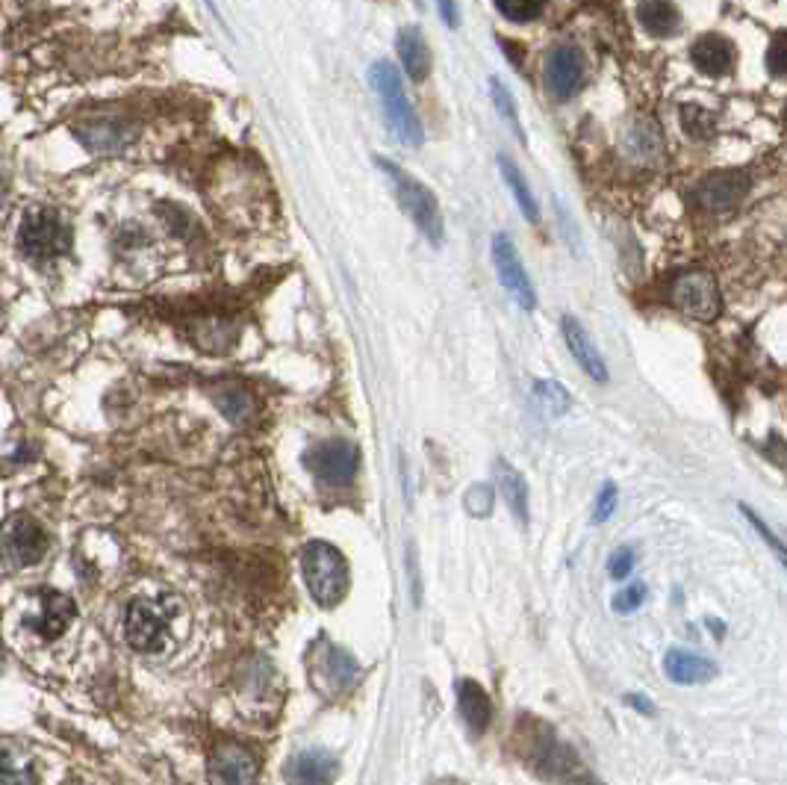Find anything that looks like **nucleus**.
Instances as JSON below:
<instances>
[{
  "label": "nucleus",
  "mask_w": 787,
  "mask_h": 785,
  "mask_svg": "<svg viewBox=\"0 0 787 785\" xmlns=\"http://www.w3.org/2000/svg\"><path fill=\"white\" fill-rule=\"evenodd\" d=\"M499 15H504L513 24H525L534 21L543 12V0H493Z\"/></svg>",
  "instance_id": "cd10ccee"
},
{
  "label": "nucleus",
  "mask_w": 787,
  "mask_h": 785,
  "mask_svg": "<svg viewBox=\"0 0 787 785\" xmlns=\"http://www.w3.org/2000/svg\"><path fill=\"white\" fill-rule=\"evenodd\" d=\"M743 514H746V517H750V520H752V526L758 528L761 535L767 537V541H769V544H773V549H776V553H778V555H785V549H781V541H778V537H773V535H769V528H767V526H764V523H761V520H758V517H755V514H752V511H750V509H743Z\"/></svg>",
  "instance_id": "c9c22d12"
},
{
  "label": "nucleus",
  "mask_w": 787,
  "mask_h": 785,
  "mask_svg": "<svg viewBox=\"0 0 787 785\" xmlns=\"http://www.w3.org/2000/svg\"><path fill=\"white\" fill-rule=\"evenodd\" d=\"M628 702H632L634 709H641V711H649V715H655V706H652L649 700H643V697H637V694H632L628 697Z\"/></svg>",
  "instance_id": "e433bc0d"
},
{
  "label": "nucleus",
  "mask_w": 787,
  "mask_h": 785,
  "mask_svg": "<svg viewBox=\"0 0 787 785\" xmlns=\"http://www.w3.org/2000/svg\"><path fill=\"white\" fill-rule=\"evenodd\" d=\"M584 80V56L569 45L551 47L543 63V84L555 101H569Z\"/></svg>",
  "instance_id": "ddd939ff"
},
{
  "label": "nucleus",
  "mask_w": 787,
  "mask_h": 785,
  "mask_svg": "<svg viewBox=\"0 0 787 785\" xmlns=\"http://www.w3.org/2000/svg\"><path fill=\"white\" fill-rule=\"evenodd\" d=\"M560 328H564V340H567L572 358L578 361V367L590 375L593 381L604 384L608 381V367H604L602 355L595 349V342L590 340V334L584 331V325L578 323L576 316H564L560 319Z\"/></svg>",
  "instance_id": "2eb2a0df"
},
{
  "label": "nucleus",
  "mask_w": 787,
  "mask_h": 785,
  "mask_svg": "<svg viewBox=\"0 0 787 785\" xmlns=\"http://www.w3.org/2000/svg\"><path fill=\"white\" fill-rule=\"evenodd\" d=\"M74 137L95 154H119L128 145H133L139 137L136 121L121 119V116H86L74 124Z\"/></svg>",
  "instance_id": "9d476101"
},
{
  "label": "nucleus",
  "mask_w": 787,
  "mask_h": 785,
  "mask_svg": "<svg viewBox=\"0 0 787 785\" xmlns=\"http://www.w3.org/2000/svg\"><path fill=\"white\" fill-rule=\"evenodd\" d=\"M395 47H398L404 75L411 77L413 84H422L430 75V51L425 36H422V30L402 28L398 30V39H395Z\"/></svg>",
  "instance_id": "aec40b11"
},
{
  "label": "nucleus",
  "mask_w": 787,
  "mask_h": 785,
  "mask_svg": "<svg viewBox=\"0 0 787 785\" xmlns=\"http://www.w3.org/2000/svg\"><path fill=\"white\" fill-rule=\"evenodd\" d=\"M0 785H36V771L28 756L19 750H0Z\"/></svg>",
  "instance_id": "393cba45"
},
{
  "label": "nucleus",
  "mask_w": 787,
  "mask_h": 785,
  "mask_svg": "<svg viewBox=\"0 0 787 785\" xmlns=\"http://www.w3.org/2000/svg\"><path fill=\"white\" fill-rule=\"evenodd\" d=\"M493 263L502 287L516 298V305H520L522 310H534V307H537V293H534L532 277H528V272L522 266L520 254L513 249L507 233H495L493 237Z\"/></svg>",
  "instance_id": "9b49d317"
},
{
  "label": "nucleus",
  "mask_w": 787,
  "mask_h": 785,
  "mask_svg": "<svg viewBox=\"0 0 787 785\" xmlns=\"http://www.w3.org/2000/svg\"><path fill=\"white\" fill-rule=\"evenodd\" d=\"M569 785H602V783H595V779H576V783Z\"/></svg>",
  "instance_id": "4c0bfd02"
},
{
  "label": "nucleus",
  "mask_w": 787,
  "mask_h": 785,
  "mask_svg": "<svg viewBox=\"0 0 787 785\" xmlns=\"http://www.w3.org/2000/svg\"><path fill=\"white\" fill-rule=\"evenodd\" d=\"M304 467L330 488H346L354 481L360 470V453L358 446L348 440H325V444L313 446L310 453L304 455Z\"/></svg>",
  "instance_id": "1a4fd4ad"
},
{
  "label": "nucleus",
  "mask_w": 787,
  "mask_h": 785,
  "mask_svg": "<svg viewBox=\"0 0 787 785\" xmlns=\"http://www.w3.org/2000/svg\"><path fill=\"white\" fill-rule=\"evenodd\" d=\"M378 166L384 168L386 175L393 177L395 184V195H398V204L402 210L407 212L413 219V225L425 233V240L440 246L442 242V212L440 204L434 198L428 186H422L416 177L404 175L402 168H395L390 160H378Z\"/></svg>",
  "instance_id": "423d86ee"
},
{
  "label": "nucleus",
  "mask_w": 787,
  "mask_h": 785,
  "mask_svg": "<svg viewBox=\"0 0 787 785\" xmlns=\"http://www.w3.org/2000/svg\"><path fill=\"white\" fill-rule=\"evenodd\" d=\"M637 21L649 36H673L681 28V15H678L673 0H641L637 3Z\"/></svg>",
  "instance_id": "412c9836"
},
{
  "label": "nucleus",
  "mask_w": 787,
  "mask_h": 785,
  "mask_svg": "<svg viewBox=\"0 0 787 785\" xmlns=\"http://www.w3.org/2000/svg\"><path fill=\"white\" fill-rule=\"evenodd\" d=\"M616 511V484H604L602 493H599V499H595V511H593V520L595 523H604V520H611V514Z\"/></svg>",
  "instance_id": "2f4dec72"
},
{
  "label": "nucleus",
  "mask_w": 787,
  "mask_h": 785,
  "mask_svg": "<svg viewBox=\"0 0 787 785\" xmlns=\"http://www.w3.org/2000/svg\"><path fill=\"white\" fill-rule=\"evenodd\" d=\"M181 620H184V606L177 597H168V593L136 597L124 614V637L136 653L156 656L177 641Z\"/></svg>",
  "instance_id": "f03ea898"
},
{
  "label": "nucleus",
  "mask_w": 787,
  "mask_h": 785,
  "mask_svg": "<svg viewBox=\"0 0 787 785\" xmlns=\"http://www.w3.org/2000/svg\"><path fill=\"white\" fill-rule=\"evenodd\" d=\"M534 402H537V407H540L546 416L567 414L569 405H572L567 388L558 384V381H537V384H534Z\"/></svg>",
  "instance_id": "bb28decb"
},
{
  "label": "nucleus",
  "mask_w": 787,
  "mask_h": 785,
  "mask_svg": "<svg viewBox=\"0 0 787 785\" xmlns=\"http://www.w3.org/2000/svg\"><path fill=\"white\" fill-rule=\"evenodd\" d=\"M634 553L632 549H620V553L611 555V562H608V574L614 576V579H625V576H632L634 570Z\"/></svg>",
  "instance_id": "473e14b6"
},
{
  "label": "nucleus",
  "mask_w": 787,
  "mask_h": 785,
  "mask_svg": "<svg viewBox=\"0 0 787 785\" xmlns=\"http://www.w3.org/2000/svg\"><path fill=\"white\" fill-rule=\"evenodd\" d=\"M216 405H219V411L225 416H228L230 423H248L251 416H254V399L248 396L245 388H239V384H225V388L216 393Z\"/></svg>",
  "instance_id": "b1692460"
},
{
  "label": "nucleus",
  "mask_w": 787,
  "mask_h": 785,
  "mask_svg": "<svg viewBox=\"0 0 787 785\" xmlns=\"http://www.w3.org/2000/svg\"><path fill=\"white\" fill-rule=\"evenodd\" d=\"M337 756L321 748L302 750L289 765V783L293 785H330L337 779Z\"/></svg>",
  "instance_id": "dca6fc26"
},
{
  "label": "nucleus",
  "mask_w": 787,
  "mask_h": 785,
  "mask_svg": "<svg viewBox=\"0 0 787 785\" xmlns=\"http://www.w3.org/2000/svg\"><path fill=\"white\" fill-rule=\"evenodd\" d=\"M669 302L676 310H681L690 319H699V323H711L720 316V307H723V296H720V287H717V277L706 269H685L678 272L673 287H669Z\"/></svg>",
  "instance_id": "0eeeda50"
},
{
  "label": "nucleus",
  "mask_w": 787,
  "mask_h": 785,
  "mask_svg": "<svg viewBox=\"0 0 787 785\" xmlns=\"http://www.w3.org/2000/svg\"><path fill=\"white\" fill-rule=\"evenodd\" d=\"M47 553V535L45 528L39 526L30 514H12L3 523L0 532V555L3 562L21 570V567H33L45 558Z\"/></svg>",
  "instance_id": "6e6552de"
},
{
  "label": "nucleus",
  "mask_w": 787,
  "mask_h": 785,
  "mask_svg": "<svg viewBox=\"0 0 787 785\" xmlns=\"http://www.w3.org/2000/svg\"><path fill=\"white\" fill-rule=\"evenodd\" d=\"M643 602H646V585L637 582V585H628L625 591L616 593L614 602H611V609H614L616 614H634Z\"/></svg>",
  "instance_id": "7c9ffc66"
},
{
  "label": "nucleus",
  "mask_w": 787,
  "mask_h": 785,
  "mask_svg": "<svg viewBox=\"0 0 787 785\" xmlns=\"http://www.w3.org/2000/svg\"><path fill=\"white\" fill-rule=\"evenodd\" d=\"M664 670L678 685H706L717 676V665L711 658L685 653V650H669L664 656Z\"/></svg>",
  "instance_id": "a211bd4d"
},
{
  "label": "nucleus",
  "mask_w": 787,
  "mask_h": 785,
  "mask_svg": "<svg viewBox=\"0 0 787 785\" xmlns=\"http://www.w3.org/2000/svg\"><path fill=\"white\" fill-rule=\"evenodd\" d=\"M458 709L472 735H481V732L490 727L493 700H490V694H487L476 679H460L458 683Z\"/></svg>",
  "instance_id": "6ab92c4d"
},
{
  "label": "nucleus",
  "mask_w": 787,
  "mask_h": 785,
  "mask_svg": "<svg viewBox=\"0 0 787 785\" xmlns=\"http://www.w3.org/2000/svg\"><path fill=\"white\" fill-rule=\"evenodd\" d=\"M499 168H502L504 184L511 186L513 198H516V204H520L522 216H525L528 222H540V207H537V198H534L532 186H528V181L522 177L520 168L513 166V160L504 157V154H499Z\"/></svg>",
  "instance_id": "5701e85b"
},
{
  "label": "nucleus",
  "mask_w": 787,
  "mask_h": 785,
  "mask_svg": "<svg viewBox=\"0 0 787 785\" xmlns=\"http://www.w3.org/2000/svg\"><path fill=\"white\" fill-rule=\"evenodd\" d=\"M750 193V177L746 172H737V168H723V172H714L708 175L702 184L696 186V204L708 212H729L734 210L737 204L746 198Z\"/></svg>",
  "instance_id": "4468645a"
},
{
  "label": "nucleus",
  "mask_w": 787,
  "mask_h": 785,
  "mask_svg": "<svg viewBox=\"0 0 787 785\" xmlns=\"http://www.w3.org/2000/svg\"><path fill=\"white\" fill-rule=\"evenodd\" d=\"M690 59L706 77H723L734 68V47L729 39L706 33V36L696 39L693 47H690Z\"/></svg>",
  "instance_id": "f3484780"
},
{
  "label": "nucleus",
  "mask_w": 787,
  "mask_h": 785,
  "mask_svg": "<svg viewBox=\"0 0 787 785\" xmlns=\"http://www.w3.org/2000/svg\"><path fill=\"white\" fill-rule=\"evenodd\" d=\"M490 95H493V103H495V110H499V116L511 121V128L516 130V137L522 139V124H520V112H516V101H513V95L507 92V86H504L499 77H490Z\"/></svg>",
  "instance_id": "c85d7f7f"
},
{
  "label": "nucleus",
  "mask_w": 787,
  "mask_h": 785,
  "mask_svg": "<svg viewBox=\"0 0 787 785\" xmlns=\"http://www.w3.org/2000/svg\"><path fill=\"white\" fill-rule=\"evenodd\" d=\"M74 620H77V606L72 597L59 591H36L21 602L19 632H21V653L36 656V653H56V647L68 641Z\"/></svg>",
  "instance_id": "f257e3e1"
},
{
  "label": "nucleus",
  "mask_w": 787,
  "mask_h": 785,
  "mask_svg": "<svg viewBox=\"0 0 787 785\" xmlns=\"http://www.w3.org/2000/svg\"><path fill=\"white\" fill-rule=\"evenodd\" d=\"M302 574L307 591L321 609H334L348 588V564L337 546L310 541L302 553Z\"/></svg>",
  "instance_id": "39448f33"
},
{
  "label": "nucleus",
  "mask_w": 787,
  "mask_h": 785,
  "mask_svg": "<svg viewBox=\"0 0 787 785\" xmlns=\"http://www.w3.org/2000/svg\"><path fill=\"white\" fill-rule=\"evenodd\" d=\"M437 10H440V19L446 21V28L455 30L460 24V10L458 0H437Z\"/></svg>",
  "instance_id": "f704fd0d"
},
{
  "label": "nucleus",
  "mask_w": 787,
  "mask_h": 785,
  "mask_svg": "<svg viewBox=\"0 0 787 785\" xmlns=\"http://www.w3.org/2000/svg\"><path fill=\"white\" fill-rule=\"evenodd\" d=\"M495 484L502 490L507 509L520 523H528V484L522 479L520 470H513L507 461H495Z\"/></svg>",
  "instance_id": "4be33fe9"
},
{
  "label": "nucleus",
  "mask_w": 787,
  "mask_h": 785,
  "mask_svg": "<svg viewBox=\"0 0 787 785\" xmlns=\"http://www.w3.org/2000/svg\"><path fill=\"white\" fill-rule=\"evenodd\" d=\"M256 774H260V762L245 744H237V741L219 744L207 765L210 785H254Z\"/></svg>",
  "instance_id": "f8f14e48"
},
{
  "label": "nucleus",
  "mask_w": 787,
  "mask_h": 785,
  "mask_svg": "<svg viewBox=\"0 0 787 785\" xmlns=\"http://www.w3.org/2000/svg\"><path fill=\"white\" fill-rule=\"evenodd\" d=\"M463 502H467V511L472 517H487L493 511V488L490 484H472Z\"/></svg>",
  "instance_id": "c756f323"
},
{
  "label": "nucleus",
  "mask_w": 787,
  "mask_h": 785,
  "mask_svg": "<svg viewBox=\"0 0 787 785\" xmlns=\"http://www.w3.org/2000/svg\"><path fill=\"white\" fill-rule=\"evenodd\" d=\"M767 65H769V72H773V77L785 75V68H787L785 33H778V36L773 39V45H769V54H767Z\"/></svg>",
  "instance_id": "72a5a7b5"
},
{
  "label": "nucleus",
  "mask_w": 787,
  "mask_h": 785,
  "mask_svg": "<svg viewBox=\"0 0 787 785\" xmlns=\"http://www.w3.org/2000/svg\"><path fill=\"white\" fill-rule=\"evenodd\" d=\"M369 84L375 89L386 124L398 137V142L407 145V149H419L422 142H425V130H422V121L416 110H413L411 98L404 92V80L398 75V68L393 63H386V59H378L369 68Z\"/></svg>",
  "instance_id": "7ed1b4c3"
},
{
  "label": "nucleus",
  "mask_w": 787,
  "mask_h": 785,
  "mask_svg": "<svg viewBox=\"0 0 787 785\" xmlns=\"http://www.w3.org/2000/svg\"><path fill=\"white\" fill-rule=\"evenodd\" d=\"M15 246L24 260L36 263V266H47L54 260L68 258L74 237L72 228L65 225V219L54 207H30L21 216Z\"/></svg>",
  "instance_id": "20e7f679"
},
{
  "label": "nucleus",
  "mask_w": 787,
  "mask_h": 785,
  "mask_svg": "<svg viewBox=\"0 0 787 785\" xmlns=\"http://www.w3.org/2000/svg\"><path fill=\"white\" fill-rule=\"evenodd\" d=\"M321 670L330 676V683H334V688H348V685L358 679V662L348 656L346 650H337V647H328L325 650V658H321Z\"/></svg>",
  "instance_id": "a878e982"
}]
</instances>
